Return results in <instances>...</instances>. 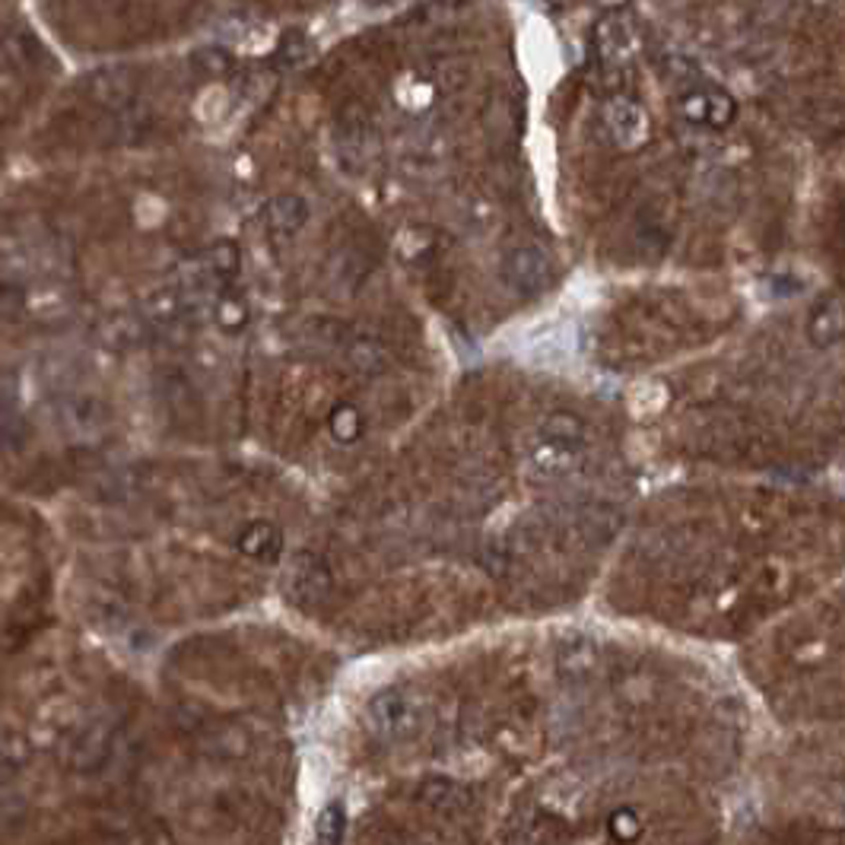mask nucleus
<instances>
[{
    "label": "nucleus",
    "instance_id": "obj_1",
    "mask_svg": "<svg viewBox=\"0 0 845 845\" xmlns=\"http://www.w3.org/2000/svg\"><path fill=\"white\" fill-rule=\"evenodd\" d=\"M366 725L379 740L404 744L423 735V728L430 725V706L413 690L388 686L366 703Z\"/></svg>",
    "mask_w": 845,
    "mask_h": 845
},
{
    "label": "nucleus",
    "instance_id": "obj_2",
    "mask_svg": "<svg viewBox=\"0 0 845 845\" xmlns=\"http://www.w3.org/2000/svg\"><path fill=\"white\" fill-rule=\"evenodd\" d=\"M502 277H506L509 290L519 293L521 300H534L556 283V271H553L550 258L534 246L512 248L502 264Z\"/></svg>",
    "mask_w": 845,
    "mask_h": 845
},
{
    "label": "nucleus",
    "instance_id": "obj_3",
    "mask_svg": "<svg viewBox=\"0 0 845 845\" xmlns=\"http://www.w3.org/2000/svg\"><path fill=\"white\" fill-rule=\"evenodd\" d=\"M86 93L99 109L121 115V111H131V106H134L137 93H140V77L128 67H106V71L89 74Z\"/></svg>",
    "mask_w": 845,
    "mask_h": 845
},
{
    "label": "nucleus",
    "instance_id": "obj_4",
    "mask_svg": "<svg viewBox=\"0 0 845 845\" xmlns=\"http://www.w3.org/2000/svg\"><path fill=\"white\" fill-rule=\"evenodd\" d=\"M264 223L273 236L280 239H293L300 236L302 226L308 223V204L300 194H277L264 204Z\"/></svg>",
    "mask_w": 845,
    "mask_h": 845
},
{
    "label": "nucleus",
    "instance_id": "obj_5",
    "mask_svg": "<svg viewBox=\"0 0 845 845\" xmlns=\"http://www.w3.org/2000/svg\"><path fill=\"white\" fill-rule=\"evenodd\" d=\"M185 308H188V300H185L182 286H160V290H153L147 300L140 302L143 322L156 327L175 325L185 315Z\"/></svg>",
    "mask_w": 845,
    "mask_h": 845
},
{
    "label": "nucleus",
    "instance_id": "obj_6",
    "mask_svg": "<svg viewBox=\"0 0 845 845\" xmlns=\"http://www.w3.org/2000/svg\"><path fill=\"white\" fill-rule=\"evenodd\" d=\"M607 124H610V134L620 147H639L649 128H646V115L636 102H610L607 106Z\"/></svg>",
    "mask_w": 845,
    "mask_h": 845
},
{
    "label": "nucleus",
    "instance_id": "obj_7",
    "mask_svg": "<svg viewBox=\"0 0 845 845\" xmlns=\"http://www.w3.org/2000/svg\"><path fill=\"white\" fill-rule=\"evenodd\" d=\"M337 150L344 153V156H354L356 163L359 160H366V153H369V140H372V131H369V118L362 115L359 109H347L340 115V121H337Z\"/></svg>",
    "mask_w": 845,
    "mask_h": 845
},
{
    "label": "nucleus",
    "instance_id": "obj_8",
    "mask_svg": "<svg viewBox=\"0 0 845 845\" xmlns=\"http://www.w3.org/2000/svg\"><path fill=\"white\" fill-rule=\"evenodd\" d=\"M347 359H350V366H354L356 372H362V376H379L388 366L382 344H376L372 337H356L354 344L347 347Z\"/></svg>",
    "mask_w": 845,
    "mask_h": 845
},
{
    "label": "nucleus",
    "instance_id": "obj_9",
    "mask_svg": "<svg viewBox=\"0 0 845 845\" xmlns=\"http://www.w3.org/2000/svg\"><path fill=\"white\" fill-rule=\"evenodd\" d=\"M344 833H347V811H344L340 801H334V804H327L318 823H315L312 845H344Z\"/></svg>",
    "mask_w": 845,
    "mask_h": 845
},
{
    "label": "nucleus",
    "instance_id": "obj_10",
    "mask_svg": "<svg viewBox=\"0 0 845 845\" xmlns=\"http://www.w3.org/2000/svg\"><path fill=\"white\" fill-rule=\"evenodd\" d=\"M207 264H210V273H217L223 280L236 277L242 271V251L232 239H217L210 251H207Z\"/></svg>",
    "mask_w": 845,
    "mask_h": 845
},
{
    "label": "nucleus",
    "instance_id": "obj_11",
    "mask_svg": "<svg viewBox=\"0 0 845 845\" xmlns=\"http://www.w3.org/2000/svg\"><path fill=\"white\" fill-rule=\"evenodd\" d=\"M232 55L226 52V48H219V45H204V48H197L192 55V67L197 74H204V77H210V80H219V77H226L229 71H232Z\"/></svg>",
    "mask_w": 845,
    "mask_h": 845
},
{
    "label": "nucleus",
    "instance_id": "obj_12",
    "mask_svg": "<svg viewBox=\"0 0 845 845\" xmlns=\"http://www.w3.org/2000/svg\"><path fill=\"white\" fill-rule=\"evenodd\" d=\"M362 433V416L354 404H340L331 410V436L337 442H354Z\"/></svg>",
    "mask_w": 845,
    "mask_h": 845
},
{
    "label": "nucleus",
    "instance_id": "obj_13",
    "mask_svg": "<svg viewBox=\"0 0 845 845\" xmlns=\"http://www.w3.org/2000/svg\"><path fill=\"white\" fill-rule=\"evenodd\" d=\"M214 318L223 331H242L248 325V305L236 296H219L214 305Z\"/></svg>",
    "mask_w": 845,
    "mask_h": 845
},
{
    "label": "nucleus",
    "instance_id": "obj_14",
    "mask_svg": "<svg viewBox=\"0 0 845 845\" xmlns=\"http://www.w3.org/2000/svg\"><path fill=\"white\" fill-rule=\"evenodd\" d=\"M308 55V39L302 35L300 29H290V32H283V39H280V48H277V57L283 61V64H300Z\"/></svg>",
    "mask_w": 845,
    "mask_h": 845
},
{
    "label": "nucleus",
    "instance_id": "obj_15",
    "mask_svg": "<svg viewBox=\"0 0 845 845\" xmlns=\"http://www.w3.org/2000/svg\"><path fill=\"white\" fill-rule=\"evenodd\" d=\"M23 308H26L23 286L20 283H3V290H0V312H3V318H17Z\"/></svg>",
    "mask_w": 845,
    "mask_h": 845
},
{
    "label": "nucleus",
    "instance_id": "obj_16",
    "mask_svg": "<svg viewBox=\"0 0 845 845\" xmlns=\"http://www.w3.org/2000/svg\"><path fill=\"white\" fill-rule=\"evenodd\" d=\"M366 7H382V3H388V0H362Z\"/></svg>",
    "mask_w": 845,
    "mask_h": 845
}]
</instances>
